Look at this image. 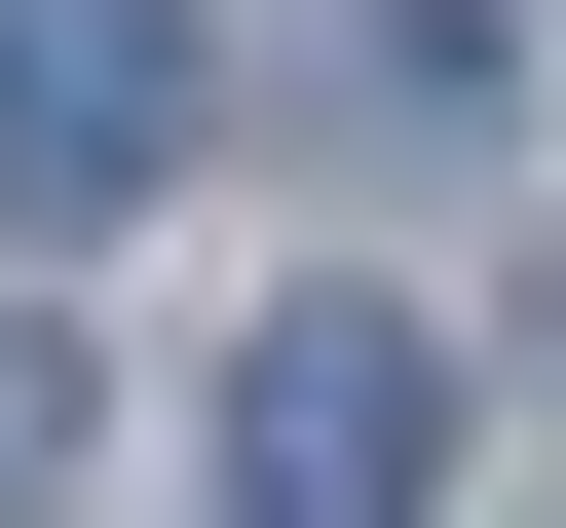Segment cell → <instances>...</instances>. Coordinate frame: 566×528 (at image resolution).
<instances>
[{
	"mask_svg": "<svg viewBox=\"0 0 566 528\" xmlns=\"http://www.w3.org/2000/svg\"><path fill=\"white\" fill-rule=\"evenodd\" d=\"M416 453H453V340L416 303H264L227 340V528H416Z\"/></svg>",
	"mask_w": 566,
	"mask_h": 528,
	"instance_id": "6da1fadb",
	"label": "cell"
},
{
	"mask_svg": "<svg viewBox=\"0 0 566 528\" xmlns=\"http://www.w3.org/2000/svg\"><path fill=\"white\" fill-rule=\"evenodd\" d=\"M151 151H189V0H0V189L114 226Z\"/></svg>",
	"mask_w": 566,
	"mask_h": 528,
	"instance_id": "7a4b0ae2",
	"label": "cell"
},
{
	"mask_svg": "<svg viewBox=\"0 0 566 528\" xmlns=\"http://www.w3.org/2000/svg\"><path fill=\"white\" fill-rule=\"evenodd\" d=\"M39 490H76V340L0 303V528H39Z\"/></svg>",
	"mask_w": 566,
	"mask_h": 528,
	"instance_id": "3957f363",
	"label": "cell"
}]
</instances>
